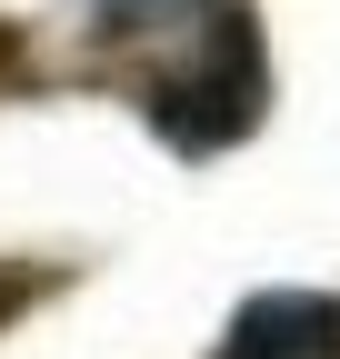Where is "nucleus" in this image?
Listing matches in <instances>:
<instances>
[{
    "instance_id": "nucleus-3",
    "label": "nucleus",
    "mask_w": 340,
    "mask_h": 359,
    "mask_svg": "<svg viewBox=\"0 0 340 359\" xmlns=\"http://www.w3.org/2000/svg\"><path fill=\"white\" fill-rule=\"evenodd\" d=\"M20 299H30V280H0V309H20Z\"/></svg>"
},
{
    "instance_id": "nucleus-2",
    "label": "nucleus",
    "mask_w": 340,
    "mask_h": 359,
    "mask_svg": "<svg viewBox=\"0 0 340 359\" xmlns=\"http://www.w3.org/2000/svg\"><path fill=\"white\" fill-rule=\"evenodd\" d=\"M221 359H340V299L330 290H261L230 320Z\"/></svg>"
},
{
    "instance_id": "nucleus-1",
    "label": "nucleus",
    "mask_w": 340,
    "mask_h": 359,
    "mask_svg": "<svg viewBox=\"0 0 340 359\" xmlns=\"http://www.w3.org/2000/svg\"><path fill=\"white\" fill-rule=\"evenodd\" d=\"M261 100H270V70H261V30H250V11H230V0H210L200 20V60L181 80L150 90V130L170 150H230L261 130Z\"/></svg>"
}]
</instances>
